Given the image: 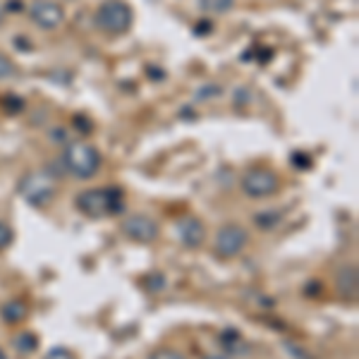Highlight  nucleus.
Wrapping results in <instances>:
<instances>
[{
  "label": "nucleus",
  "mask_w": 359,
  "mask_h": 359,
  "mask_svg": "<svg viewBox=\"0 0 359 359\" xmlns=\"http://www.w3.org/2000/svg\"><path fill=\"white\" fill-rule=\"evenodd\" d=\"M62 165L69 175L89 180L101 170V154L89 142H69L62 154Z\"/></svg>",
  "instance_id": "nucleus-2"
},
{
  "label": "nucleus",
  "mask_w": 359,
  "mask_h": 359,
  "mask_svg": "<svg viewBox=\"0 0 359 359\" xmlns=\"http://www.w3.org/2000/svg\"><path fill=\"white\" fill-rule=\"evenodd\" d=\"M29 17H32V22L39 29L55 32L65 22V10L57 3H53V0H34L32 8H29Z\"/></svg>",
  "instance_id": "nucleus-7"
},
{
  "label": "nucleus",
  "mask_w": 359,
  "mask_h": 359,
  "mask_svg": "<svg viewBox=\"0 0 359 359\" xmlns=\"http://www.w3.org/2000/svg\"><path fill=\"white\" fill-rule=\"evenodd\" d=\"M77 208L84 213L86 218H108L123 213L125 201H123V189L118 187H94L86 189V192L77 194Z\"/></svg>",
  "instance_id": "nucleus-1"
},
{
  "label": "nucleus",
  "mask_w": 359,
  "mask_h": 359,
  "mask_svg": "<svg viewBox=\"0 0 359 359\" xmlns=\"http://www.w3.org/2000/svg\"><path fill=\"white\" fill-rule=\"evenodd\" d=\"M15 77V62L5 53H0V79H13Z\"/></svg>",
  "instance_id": "nucleus-14"
},
{
  "label": "nucleus",
  "mask_w": 359,
  "mask_h": 359,
  "mask_svg": "<svg viewBox=\"0 0 359 359\" xmlns=\"http://www.w3.org/2000/svg\"><path fill=\"white\" fill-rule=\"evenodd\" d=\"M55 180L48 177L46 172H29L20 182V194L25 196L27 204L32 206H46L55 199Z\"/></svg>",
  "instance_id": "nucleus-4"
},
{
  "label": "nucleus",
  "mask_w": 359,
  "mask_h": 359,
  "mask_svg": "<svg viewBox=\"0 0 359 359\" xmlns=\"http://www.w3.org/2000/svg\"><path fill=\"white\" fill-rule=\"evenodd\" d=\"M177 240L189 249H199L206 242V225L196 216H184L175 223Z\"/></svg>",
  "instance_id": "nucleus-9"
},
{
  "label": "nucleus",
  "mask_w": 359,
  "mask_h": 359,
  "mask_svg": "<svg viewBox=\"0 0 359 359\" xmlns=\"http://www.w3.org/2000/svg\"><path fill=\"white\" fill-rule=\"evenodd\" d=\"M0 22H3V5H0Z\"/></svg>",
  "instance_id": "nucleus-20"
},
{
  "label": "nucleus",
  "mask_w": 359,
  "mask_h": 359,
  "mask_svg": "<svg viewBox=\"0 0 359 359\" xmlns=\"http://www.w3.org/2000/svg\"><path fill=\"white\" fill-rule=\"evenodd\" d=\"M22 108H25V101H22V98H17V96L5 98V111L8 113H20Z\"/></svg>",
  "instance_id": "nucleus-17"
},
{
  "label": "nucleus",
  "mask_w": 359,
  "mask_h": 359,
  "mask_svg": "<svg viewBox=\"0 0 359 359\" xmlns=\"http://www.w3.org/2000/svg\"><path fill=\"white\" fill-rule=\"evenodd\" d=\"M204 359H233L230 355H206Z\"/></svg>",
  "instance_id": "nucleus-19"
},
{
  "label": "nucleus",
  "mask_w": 359,
  "mask_h": 359,
  "mask_svg": "<svg viewBox=\"0 0 359 359\" xmlns=\"http://www.w3.org/2000/svg\"><path fill=\"white\" fill-rule=\"evenodd\" d=\"M338 292L343 297H355L357 294V269L355 266H345L338 273Z\"/></svg>",
  "instance_id": "nucleus-10"
},
{
  "label": "nucleus",
  "mask_w": 359,
  "mask_h": 359,
  "mask_svg": "<svg viewBox=\"0 0 359 359\" xmlns=\"http://www.w3.org/2000/svg\"><path fill=\"white\" fill-rule=\"evenodd\" d=\"M13 347L15 352H20V355H32V352L39 350V338L34 331H22L17 333L13 338Z\"/></svg>",
  "instance_id": "nucleus-11"
},
{
  "label": "nucleus",
  "mask_w": 359,
  "mask_h": 359,
  "mask_svg": "<svg viewBox=\"0 0 359 359\" xmlns=\"http://www.w3.org/2000/svg\"><path fill=\"white\" fill-rule=\"evenodd\" d=\"M199 27H201V29H194V34H196V32H199V34H206V32H208V27H211V25H208V22H201Z\"/></svg>",
  "instance_id": "nucleus-18"
},
{
  "label": "nucleus",
  "mask_w": 359,
  "mask_h": 359,
  "mask_svg": "<svg viewBox=\"0 0 359 359\" xmlns=\"http://www.w3.org/2000/svg\"><path fill=\"white\" fill-rule=\"evenodd\" d=\"M247 245H249L247 230L237 223H225L218 228V233H216L213 252H216L221 259H233V257H240V254L247 249Z\"/></svg>",
  "instance_id": "nucleus-5"
},
{
  "label": "nucleus",
  "mask_w": 359,
  "mask_h": 359,
  "mask_svg": "<svg viewBox=\"0 0 359 359\" xmlns=\"http://www.w3.org/2000/svg\"><path fill=\"white\" fill-rule=\"evenodd\" d=\"M10 242H13V230L5 223H0V252H5L10 247Z\"/></svg>",
  "instance_id": "nucleus-16"
},
{
  "label": "nucleus",
  "mask_w": 359,
  "mask_h": 359,
  "mask_svg": "<svg viewBox=\"0 0 359 359\" xmlns=\"http://www.w3.org/2000/svg\"><path fill=\"white\" fill-rule=\"evenodd\" d=\"M132 22H135V13L125 0H106L96 13V25L113 36L130 32Z\"/></svg>",
  "instance_id": "nucleus-3"
},
{
  "label": "nucleus",
  "mask_w": 359,
  "mask_h": 359,
  "mask_svg": "<svg viewBox=\"0 0 359 359\" xmlns=\"http://www.w3.org/2000/svg\"><path fill=\"white\" fill-rule=\"evenodd\" d=\"M233 5H235V0H199V8L204 10V13H213V15L230 13Z\"/></svg>",
  "instance_id": "nucleus-13"
},
{
  "label": "nucleus",
  "mask_w": 359,
  "mask_h": 359,
  "mask_svg": "<svg viewBox=\"0 0 359 359\" xmlns=\"http://www.w3.org/2000/svg\"><path fill=\"white\" fill-rule=\"evenodd\" d=\"M0 316H3V321L5 323H20V321H25V316H27V304H22V302H8L0 309Z\"/></svg>",
  "instance_id": "nucleus-12"
},
{
  "label": "nucleus",
  "mask_w": 359,
  "mask_h": 359,
  "mask_svg": "<svg viewBox=\"0 0 359 359\" xmlns=\"http://www.w3.org/2000/svg\"><path fill=\"white\" fill-rule=\"evenodd\" d=\"M240 187H242V192L247 196H252V199H264V196H271L278 192L280 180H278L276 172L269 170V168H252V170H247L245 175H242Z\"/></svg>",
  "instance_id": "nucleus-6"
},
{
  "label": "nucleus",
  "mask_w": 359,
  "mask_h": 359,
  "mask_svg": "<svg viewBox=\"0 0 359 359\" xmlns=\"http://www.w3.org/2000/svg\"><path fill=\"white\" fill-rule=\"evenodd\" d=\"M123 233L125 237H130L132 242H142V245H151L158 237V223L149 216H130L123 221Z\"/></svg>",
  "instance_id": "nucleus-8"
},
{
  "label": "nucleus",
  "mask_w": 359,
  "mask_h": 359,
  "mask_svg": "<svg viewBox=\"0 0 359 359\" xmlns=\"http://www.w3.org/2000/svg\"><path fill=\"white\" fill-rule=\"evenodd\" d=\"M43 359H77V357H74V352L67 350V347H50L43 355Z\"/></svg>",
  "instance_id": "nucleus-15"
}]
</instances>
